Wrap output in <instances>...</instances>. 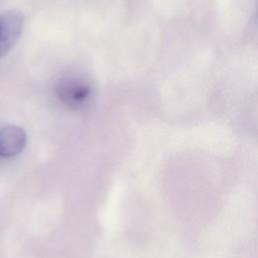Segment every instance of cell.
<instances>
[{
	"label": "cell",
	"mask_w": 258,
	"mask_h": 258,
	"mask_svg": "<svg viewBox=\"0 0 258 258\" xmlns=\"http://www.w3.org/2000/svg\"><path fill=\"white\" fill-rule=\"evenodd\" d=\"M24 23L23 14L8 10L0 16V57L6 55L18 41Z\"/></svg>",
	"instance_id": "cell-2"
},
{
	"label": "cell",
	"mask_w": 258,
	"mask_h": 258,
	"mask_svg": "<svg viewBox=\"0 0 258 258\" xmlns=\"http://www.w3.org/2000/svg\"><path fill=\"white\" fill-rule=\"evenodd\" d=\"M58 99L71 109H81L91 97V85L79 76H67L55 86Z\"/></svg>",
	"instance_id": "cell-1"
},
{
	"label": "cell",
	"mask_w": 258,
	"mask_h": 258,
	"mask_svg": "<svg viewBox=\"0 0 258 258\" xmlns=\"http://www.w3.org/2000/svg\"><path fill=\"white\" fill-rule=\"evenodd\" d=\"M25 131L16 125L0 129V157H12L20 153L26 144Z\"/></svg>",
	"instance_id": "cell-3"
}]
</instances>
